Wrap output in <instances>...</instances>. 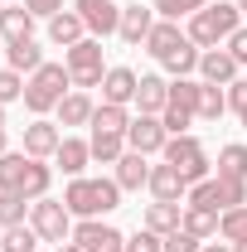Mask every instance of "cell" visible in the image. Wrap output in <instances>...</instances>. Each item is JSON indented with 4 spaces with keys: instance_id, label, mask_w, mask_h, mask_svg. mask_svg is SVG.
Here are the masks:
<instances>
[{
    "instance_id": "cell-17",
    "label": "cell",
    "mask_w": 247,
    "mask_h": 252,
    "mask_svg": "<svg viewBox=\"0 0 247 252\" xmlns=\"http://www.w3.org/2000/svg\"><path fill=\"white\" fill-rule=\"evenodd\" d=\"M59 170L68 175V180H78L83 170H88V160H93V146L88 141H78V136H63V146H59Z\"/></svg>"
},
{
    "instance_id": "cell-46",
    "label": "cell",
    "mask_w": 247,
    "mask_h": 252,
    "mask_svg": "<svg viewBox=\"0 0 247 252\" xmlns=\"http://www.w3.org/2000/svg\"><path fill=\"white\" fill-rule=\"evenodd\" d=\"M233 5H238V10H243V15H247V0H233Z\"/></svg>"
},
{
    "instance_id": "cell-39",
    "label": "cell",
    "mask_w": 247,
    "mask_h": 252,
    "mask_svg": "<svg viewBox=\"0 0 247 252\" xmlns=\"http://www.w3.org/2000/svg\"><path fill=\"white\" fill-rule=\"evenodd\" d=\"M126 252H165V238H160L155 228L141 223V233H136V238H126Z\"/></svg>"
},
{
    "instance_id": "cell-28",
    "label": "cell",
    "mask_w": 247,
    "mask_h": 252,
    "mask_svg": "<svg viewBox=\"0 0 247 252\" xmlns=\"http://www.w3.org/2000/svg\"><path fill=\"white\" fill-rule=\"evenodd\" d=\"M25 175H30V156H25V151H5V156H0V189H15V194H20Z\"/></svg>"
},
{
    "instance_id": "cell-50",
    "label": "cell",
    "mask_w": 247,
    "mask_h": 252,
    "mask_svg": "<svg viewBox=\"0 0 247 252\" xmlns=\"http://www.w3.org/2000/svg\"><path fill=\"white\" fill-rule=\"evenodd\" d=\"M0 238H5V228H0Z\"/></svg>"
},
{
    "instance_id": "cell-4",
    "label": "cell",
    "mask_w": 247,
    "mask_h": 252,
    "mask_svg": "<svg viewBox=\"0 0 247 252\" xmlns=\"http://www.w3.org/2000/svg\"><path fill=\"white\" fill-rule=\"evenodd\" d=\"M63 63H68V73H73V88L78 93H88V88H102V78H107V68H102V39H78L73 49H63Z\"/></svg>"
},
{
    "instance_id": "cell-47",
    "label": "cell",
    "mask_w": 247,
    "mask_h": 252,
    "mask_svg": "<svg viewBox=\"0 0 247 252\" xmlns=\"http://www.w3.org/2000/svg\"><path fill=\"white\" fill-rule=\"evenodd\" d=\"M233 252H247V243H238V248H233Z\"/></svg>"
},
{
    "instance_id": "cell-48",
    "label": "cell",
    "mask_w": 247,
    "mask_h": 252,
    "mask_svg": "<svg viewBox=\"0 0 247 252\" xmlns=\"http://www.w3.org/2000/svg\"><path fill=\"white\" fill-rule=\"evenodd\" d=\"M243 131H247V112H243Z\"/></svg>"
},
{
    "instance_id": "cell-1",
    "label": "cell",
    "mask_w": 247,
    "mask_h": 252,
    "mask_svg": "<svg viewBox=\"0 0 247 252\" xmlns=\"http://www.w3.org/2000/svg\"><path fill=\"white\" fill-rule=\"evenodd\" d=\"M63 204H68V214L73 219H102V214H112L117 204H122V185L117 180H88V175H78V180H68L63 189Z\"/></svg>"
},
{
    "instance_id": "cell-41",
    "label": "cell",
    "mask_w": 247,
    "mask_h": 252,
    "mask_svg": "<svg viewBox=\"0 0 247 252\" xmlns=\"http://www.w3.org/2000/svg\"><path fill=\"white\" fill-rule=\"evenodd\" d=\"M223 49H228V54H233L238 63H247V30H243V25L228 34V44H223Z\"/></svg>"
},
{
    "instance_id": "cell-27",
    "label": "cell",
    "mask_w": 247,
    "mask_h": 252,
    "mask_svg": "<svg viewBox=\"0 0 247 252\" xmlns=\"http://www.w3.org/2000/svg\"><path fill=\"white\" fill-rule=\"evenodd\" d=\"M49 185H54V165H49V160H34L30 156V175H25V185H20V194H25V199H44V194H49Z\"/></svg>"
},
{
    "instance_id": "cell-42",
    "label": "cell",
    "mask_w": 247,
    "mask_h": 252,
    "mask_svg": "<svg viewBox=\"0 0 247 252\" xmlns=\"http://www.w3.org/2000/svg\"><path fill=\"white\" fill-rule=\"evenodd\" d=\"M25 10H30V15H39V20H54V15L63 10V0H25Z\"/></svg>"
},
{
    "instance_id": "cell-43",
    "label": "cell",
    "mask_w": 247,
    "mask_h": 252,
    "mask_svg": "<svg viewBox=\"0 0 247 252\" xmlns=\"http://www.w3.org/2000/svg\"><path fill=\"white\" fill-rule=\"evenodd\" d=\"M199 252H233V243H204Z\"/></svg>"
},
{
    "instance_id": "cell-36",
    "label": "cell",
    "mask_w": 247,
    "mask_h": 252,
    "mask_svg": "<svg viewBox=\"0 0 247 252\" xmlns=\"http://www.w3.org/2000/svg\"><path fill=\"white\" fill-rule=\"evenodd\" d=\"M185 228L194 233V238H218V214H209V209H189V204H185Z\"/></svg>"
},
{
    "instance_id": "cell-11",
    "label": "cell",
    "mask_w": 247,
    "mask_h": 252,
    "mask_svg": "<svg viewBox=\"0 0 247 252\" xmlns=\"http://www.w3.org/2000/svg\"><path fill=\"white\" fill-rule=\"evenodd\" d=\"M238 68H243V63L233 59V54H228L223 44H218V49H204V54H199V73H204V83H218V88H228V83L238 78Z\"/></svg>"
},
{
    "instance_id": "cell-37",
    "label": "cell",
    "mask_w": 247,
    "mask_h": 252,
    "mask_svg": "<svg viewBox=\"0 0 247 252\" xmlns=\"http://www.w3.org/2000/svg\"><path fill=\"white\" fill-rule=\"evenodd\" d=\"M10 102H25V73L0 68V107H10Z\"/></svg>"
},
{
    "instance_id": "cell-2",
    "label": "cell",
    "mask_w": 247,
    "mask_h": 252,
    "mask_svg": "<svg viewBox=\"0 0 247 252\" xmlns=\"http://www.w3.org/2000/svg\"><path fill=\"white\" fill-rule=\"evenodd\" d=\"M68 88H73L68 63H44L39 73H30V78H25V107H30L34 117L59 112V102L68 97Z\"/></svg>"
},
{
    "instance_id": "cell-29",
    "label": "cell",
    "mask_w": 247,
    "mask_h": 252,
    "mask_svg": "<svg viewBox=\"0 0 247 252\" xmlns=\"http://www.w3.org/2000/svg\"><path fill=\"white\" fill-rule=\"evenodd\" d=\"M218 238L223 243H247V204H238V209H223L218 214Z\"/></svg>"
},
{
    "instance_id": "cell-6",
    "label": "cell",
    "mask_w": 247,
    "mask_h": 252,
    "mask_svg": "<svg viewBox=\"0 0 247 252\" xmlns=\"http://www.w3.org/2000/svg\"><path fill=\"white\" fill-rule=\"evenodd\" d=\"M30 223H34V233H39L44 243H54V248L73 238V214H68V204H63V199H49V194L30 204Z\"/></svg>"
},
{
    "instance_id": "cell-7",
    "label": "cell",
    "mask_w": 247,
    "mask_h": 252,
    "mask_svg": "<svg viewBox=\"0 0 247 252\" xmlns=\"http://www.w3.org/2000/svg\"><path fill=\"white\" fill-rule=\"evenodd\" d=\"M73 243L83 252H126V233L102 219H78L73 223Z\"/></svg>"
},
{
    "instance_id": "cell-3",
    "label": "cell",
    "mask_w": 247,
    "mask_h": 252,
    "mask_svg": "<svg viewBox=\"0 0 247 252\" xmlns=\"http://www.w3.org/2000/svg\"><path fill=\"white\" fill-rule=\"evenodd\" d=\"M238 5L233 0H218V5H204L199 15H189V39L199 44V49H218V44H228V34L238 30Z\"/></svg>"
},
{
    "instance_id": "cell-5",
    "label": "cell",
    "mask_w": 247,
    "mask_h": 252,
    "mask_svg": "<svg viewBox=\"0 0 247 252\" xmlns=\"http://www.w3.org/2000/svg\"><path fill=\"white\" fill-rule=\"evenodd\" d=\"M160 156L170 160V165H175V170L185 175L189 185H199V180H209V156H204V141H199L194 131H185V136H170Z\"/></svg>"
},
{
    "instance_id": "cell-15",
    "label": "cell",
    "mask_w": 247,
    "mask_h": 252,
    "mask_svg": "<svg viewBox=\"0 0 247 252\" xmlns=\"http://www.w3.org/2000/svg\"><path fill=\"white\" fill-rule=\"evenodd\" d=\"M155 30V10H146V5H122V25H117V34H122L126 44H146V34Z\"/></svg>"
},
{
    "instance_id": "cell-40",
    "label": "cell",
    "mask_w": 247,
    "mask_h": 252,
    "mask_svg": "<svg viewBox=\"0 0 247 252\" xmlns=\"http://www.w3.org/2000/svg\"><path fill=\"white\" fill-rule=\"evenodd\" d=\"M228 107H233L238 117L247 112V78H233V83H228Z\"/></svg>"
},
{
    "instance_id": "cell-33",
    "label": "cell",
    "mask_w": 247,
    "mask_h": 252,
    "mask_svg": "<svg viewBox=\"0 0 247 252\" xmlns=\"http://www.w3.org/2000/svg\"><path fill=\"white\" fill-rule=\"evenodd\" d=\"M34 243H44V238L34 233V223H15V228H5L0 252H34Z\"/></svg>"
},
{
    "instance_id": "cell-14",
    "label": "cell",
    "mask_w": 247,
    "mask_h": 252,
    "mask_svg": "<svg viewBox=\"0 0 247 252\" xmlns=\"http://www.w3.org/2000/svg\"><path fill=\"white\" fill-rule=\"evenodd\" d=\"M146 189H151L155 199H175V204H185L189 180L175 170V165H170V160H165V165H155V170H151V185H146Z\"/></svg>"
},
{
    "instance_id": "cell-44",
    "label": "cell",
    "mask_w": 247,
    "mask_h": 252,
    "mask_svg": "<svg viewBox=\"0 0 247 252\" xmlns=\"http://www.w3.org/2000/svg\"><path fill=\"white\" fill-rule=\"evenodd\" d=\"M5 141H10V136H5V107H0V156H5Z\"/></svg>"
},
{
    "instance_id": "cell-19",
    "label": "cell",
    "mask_w": 247,
    "mask_h": 252,
    "mask_svg": "<svg viewBox=\"0 0 247 252\" xmlns=\"http://www.w3.org/2000/svg\"><path fill=\"white\" fill-rule=\"evenodd\" d=\"M5 68H15V73H39V68H44V49H39L34 39H15V44H5Z\"/></svg>"
},
{
    "instance_id": "cell-32",
    "label": "cell",
    "mask_w": 247,
    "mask_h": 252,
    "mask_svg": "<svg viewBox=\"0 0 247 252\" xmlns=\"http://www.w3.org/2000/svg\"><path fill=\"white\" fill-rule=\"evenodd\" d=\"M25 219H30V199L15 194V189H0V228H15Z\"/></svg>"
},
{
    "instance_id": "cell-21",
    "label": "cell",
    "mask_w": 247,
    "mask_h": 252,
    "mask_svg": "<svg viewBox=\"0 0 247 252\" xmlns=\"http://www.w3.org/2000/svg\"><path fill=\"white\" fill-rule=\"evenodd\" d=\"M165 102H170V83H165V78H155V73H146V78H141V88H136V107H141L146 117H160V112H165Z\"/></svg>"
},
{
    "instance_id": "cell-9",
    "label": "cell",
    "mask_w": 247,
    "mask_h": 252,
    "mask_svg": "<svg viewBox=\"0 0 247 252\" xmlns=\"http://www.w3.org/2000/svg\"><path fill=\"white\" fill-rule=\"evenodd\" d=\"M165 141H170V131H165L160 117H146V112L131 117V126H126V146H131V151H141V156H160Z\"/></svg>"
},
{
    "instance_id": "cell-24",
    "label": "cell",
    "mask_w": 247,
    "mask_h": 252,
    "mask_svg": "<svg viewBox=\"0 0 247 252\" xmlns=\"http://www.w3.org/2000/svg\"><path fill=\"white\" fill-rule=\"evenodd\" d=\"M34 20H39V15H30L25 5H5L0 39H5V44H15V39H34Z\"/></svg>"
},
{
    "instance_id": "cell-18",
    "label": "cell",
    "mask_w": 247,
    "mask_h": 252,
    "mask_svg": "<svg viewBox=\"0 0 247 252\" xmlns=\"http://www.w3.org/2000/svg\"><path fill=\"white\" fill-rule=\"evenodd\" d=\"M180 223H185V204H175V199H155V204H146V228H155L160 238L175 233Z\"/></svg>"
},
{
    "instance_id": "cell-23",
    "label": "cell",
    "mask_w": 247,
    "mask_h": 252,
    "mask_svg": "<svg viewBox=\"0 0 247 252\" xmlns=\"http://www.w3.org/2000/svg\"><path fill=\"white\" fill-rule=\"evenodd\" d=\"M88 146H93V160H102V165H117V160L131 151V146H126V131H93Z\"/></svg>"
},
{
    "instance_id": "cell-13",
    "label": "cell",
    "mask_w": 247,
    "mask_h": 252,
    "mask_svg": "<svg viewBox=\"0 0 247 252\" xmlns=\"http://www.w3.org/2000/svg\"><path fill=\"white\" fill-rule=\"evenodd\" d=\"M146 160H151V156H141V151H126V156L117 160L112 180L122 185V194H126V189H146V185H151V170H155V165H146Z\"/></svg>"
},
{
    "instance_id": "cell-35",
    "label": "cell",
    "mask_w": 247,
    "mask_h": 252,
    "mask_svg": "<svg viewBox=\"0 0 247 252\" xmlns=\"http://www.w3.org/2000/svg\"><path fill=\"white\" fill-rule=\"evenodd\" d=\"M209 0H155L151 10L160 15V20H189V15H199Z\"/></svg>"
},
{
    "instance_id": "cell-22",
    "label": "cell",
    "mask_w": 247,
    "mask_h": 252,
    "mask_svg": "<svg viewBox=\"0 0 247 252\" xmlns=\"http://www.w3.org/2000/svg\"><path fill=\"white\" fill-rule=\"evenodd\" d=\"M93 112H97V102L73 88V93L59 102V126H93Z\"/></svg>"
},
{
    "instance_id": "cell-26",
    "label": "cell",
    "mask_w": 247,
    "mask_h": 252,
    "mask_svg": "<svg viewBox=\"0 0 247 252\" xmlns=\"http://www.w3.org/2000/svg\"><path fill=\"white\" fill-rule=\"evenodd\" d=\"M199 88H204V83H194V78H175V83H170V102H165V107L189 112V117L199 122Z\"/></svg>"
},
{
    "instance_id": "cell-8",
    "label": "cell",
    "mask_w": 247,
    "mask_h": 252,
    "mask_svg": "<svg viewBox=\"0 0 247 252\" xmlns=\"http://www.w3.org/2000/svg\"><path fill=\"white\" fill-rule=\"evenodd\" d=\"M73 10H78V20L88 25L93 39H107V34H117V25H122V5L117 0H78Z\"/></svg>"
},
{
    "instance_id": "cell-34",
    "label": "cell",
    "mask_w": 247,
    "mask_h": 252,
    "mask_svg": "<svg viewBox=\"0 0 247 252\" xmlns=\"http://www.w3.org/2000/svg\"><path fill=\"white\" fill-rule=\"evenodd\" d=\"M126 126H131V112L117 107V102H102L93 112V131H126Z\"/></svg>"
},
{
    "instance_id": "cell-45",
    "label": "cell",
    "mask_w": 247,
    "mask_h": 252,
    "mask_svg": "<svg viewBox=\"0 0 247 252\" xmlns=\"http://www.w3.org/2000/svg\"><path fill=\"white\" fill-rule=\"evenodd\" d=\"M54 252H83V248H78V243L68 238V243H59V248H54Z\"/></svg>"
},
{
    "instance_id": "cell-10",
    "label": "cell",
    "mask_w": 247,
    "mask_h": 252,
    "mask_svg": "<svg viewBox=\"0 0 247 252\" xmlns=\"http://www.w3.org/2000/svg\"><path fill=\"white\" fill-rule=\"evenodd\" d=\"M59 146H63V131H59L54 122L34 117V122L25 126V156H34V160H54V156H59Z\"/></svg>"
},
{
    "instance_id": "cell-20",
    "label": "cell",
    "mask_w": 247,
    "mask_h": 252,
    "mask_svg": "<svg viewBox=\"0 0 247 252\" xmlns=\"http://www.w3.org/2000/svg\"><path fill=\"white\" fill-rule=\"evenodd\" d=\"M49 39H54L59 49H73L78 39H88V25L78 20V10H59V15L49 20Z\"/></svg>"
},
{
    "instance_id": "cell-31",
    "label": "cell",
    "mask_w": 247,
    "mask_h": 252,
    "mask_svg": "<svg viewBox=\"0 0 247 252\" xmlns=\"http://www.w3.org/2000/svg\"><path fill=\"white\" fill-rule=\"evenodd\" d=\"M218 175H228V180H247V146H243V141H233V146L218 151Z\"/></svg>"
},
{
    "instance_id": "cell-12",
    "label": "cell",
    "mask_w": 247,
    "mask_h": 252,
    "mask_svg": "<svg viewBox=\"0 0 247 252\" xmlns=\"http://www.w3.org/2000/svg\"><path fill=\"white\" fill-rule=\"evenodd\" d=\"M136 88H141V78L131 73V68H107V78H102V102H117V107H131L136 102Z\"/></svg>"
},
{
    "instance_id": "cell-25",
    "label": "cell",
    "mask_w": 247,
    "mask_h": 252,
    "mask_svg": "<svg viewBox=\"0 0 247 252\" xmlns=\"http://www.w3.org/2000/svg\"><path fill=\"white\" fill-rule=\"evenodd\" d=\"M199 54H204V49H199L194 39H185V44H180L175 54H165V59H160V68H165L170 78H189V73L199 68Z\"/></svg>"
},
{
    "instance_id": "cell-16",
    "label": "cell",
    "mask_w": 247,
    "mask_h": 252,
    "mask_svg": "<svg viewBox=\"0 0 247 252\" xmlns=\"http://www.w3.org/2000/svg\"><path fill=\"white\" fill-rule=\"evenodd\" d=\"M185 39L189 34L180 30V20H155V30L146 34V54H151V59H165V54H175Z\"/></svg>"
},
{
    "instance_id": "cell-38",
    "label": "cell",
    "mask_w": 247,
    "mask_h": 252,
    "mask_svg": "<svg viewBox=\"0 0 247 252\" xmlns=\"http://www.w3.org/2000/svg\"><path fill=\"white\" fill-rule=\"evenodd\" d=\"M199 248H204V238H194L185 223H180L175 233H165V252H199Z\"/></svg>"
},
{
    "instance_id": "cell-30",
    "label": "cell",
    "mask_w": 247,
    "mask_h": 252,
    "mask_svg": "<svg viewBox=\"0 0 247 252\" xmlns=\"http://www.w3.org/2000/svg\"><path fill=\"white\" fill-rule=\"evenodd\" d=\"M223 112H228V88L204 83V88H199V122H218Z\"/></svg>"
},
{
    "instance_id": "cell-49",
    "label": "cell",
    "mask_w": 247,
    "mask_h": 252,
    "mask_svg": "<svg viewBox=\"0 0 247 252\" xmlns=\"http://www.w3.org/2000/svg\"><path fill=\"white\" fill-rule=\"evenodd\" d=\"M0 20H5V5H0Z\"/></svg>"
}]
</instances>
